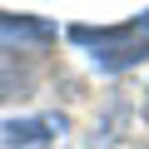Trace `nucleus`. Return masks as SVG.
<instances>
[{"instance_id": "1", "label": "nucleus", "mask_w": 149, "mask_h": 149, "mask_svg": "<svg viewBox=\"0 0 149 149\" xmlns=\"http://www.w3.org/2000/svg\"><path fill=\"white\" fill-rule=\"evenodd\" d=\"M70 40H74V45H90L100 70H124V65H134V60H144V55H149V15L124 20V25H104V30L74 25V30H70Z\"/></svg>"}, {"instance_id": "2", "label": "nucleus", "mask_w": 149, "mask_h": 149, "mask_svg": "<svg viewBox=\"0 0 149 149\" xmlns=\"http://www.w3.org/2000/svg\"><path fill=\"white\" fill-rule=\"evenodd\" d=\"M65 119L60 114H40V119H10L0 124V144H45L50 134H60Z\"/></svg>"}, {"instance_id": "3", "label": "nucleus", "mask_w": 149, "mask_h": 149, "mask_svg": "<svg viewBox=\"0 0 149 149\" xmlns=\"http://www.w3.org/2000/svg\"><path fill=\"white\" fill-rule=\"evenodd\" d=\"M0 40L50 45V40H55V25H50V20H35V15H10V10H0Z\"/></svg>"}]
</instances>
